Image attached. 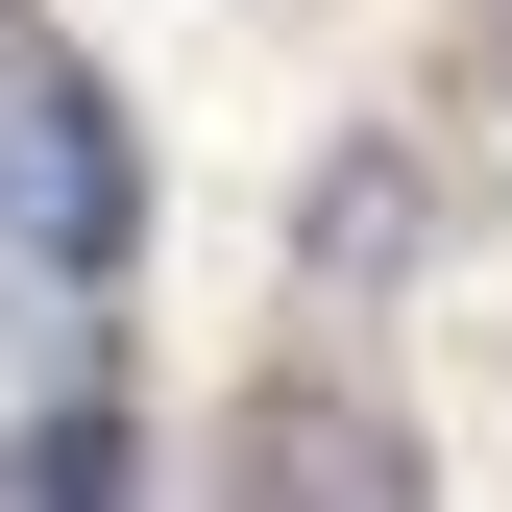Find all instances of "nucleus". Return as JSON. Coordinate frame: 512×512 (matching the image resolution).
<instances>
[{"label": "nucleus", "mask_w": 512, "mask_h": 512, "mask_svg": "<svg viewBox=\"0 0 512 512\" xmlns=\"http://www.w3.org/2000/svg\"><path fill=\"white\" fill-rule=\"evenodd\" d=\"M25 244L74 293H122V244H147V196H122V98L98 74H25Z\"/></svg>", "instance_id": "f257e3e1"}, {"label": "nucleus", "mask_w": 512, "mask_h": 512, "mask_svg": "<svg viewBox=\"0 0 512 512\" xmlns=\"http://www.w3.org/2000/svg\"><path fill=\"white\" fill-rule=\"evenodd\" d=\"M244 488H415V439H366V415H244Z\"/></svg>", "instance_id": "f03ea898"}, {"label": "nucleus", "mask_w": 512, "mask_h": 512, "mask_svg": "<svg viewBox=\"0 0 512 512\" xmlns=\"http://www.w3.org/2000/svg\"><path fill=\"white\" fill-rule=\"evenodd\" d=\"M0 488H147V439L74 391V415H25V439H0Z\"/></svg>", "instance_id": "7ed1b4c3"}, {"label": "nucleus", "mask_w": 512, "mask_h": 512, "mask_svg": "<svg viewBox=\"0 0 512 512\" xmlns=\"http://www.w3.org/2000/svg\"><path fill=\"white\" fill-rule=\"evenodd\" d=\"M488 74H512V25H488Z\"/></svg>", "instance_id": "20e7f679"}]
</instances>
